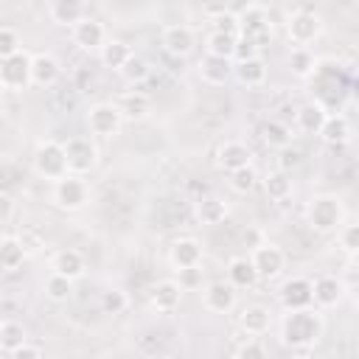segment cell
I'll return each mask as SVG.
<instances>
[{
	"label": "cell",
	"instance_id": "1",
	"mask_svg": "<svg viewBox=\"0 0 359 359\" xmlns=\"http://www.w3.org/2000/svg\"><path fill=\"white\" fill-rule=\"evenodd\" d=\"M325 334V317L317 306L306 309H289L278 323V339L283 348L292 351H309L314 348Z\"/></svg>",
	"mask_w": 359,
	"mask_h": 359
},
{
	"label": "cell",
	"instance_id": "2",
	"mask_svg": "<svg viewBox=\"0 0 359 359\" xmlns=\"http://www.w3.org/2000/svg\"><path fill=\"white\" fill-rule=\"evenodd\" d=\"M342 222H345V205H342V199L337 194H317V196L309 199V205H306V224L314 233L328 236Z\"/></svg>",
	"mask_w": 359,
	"mask_h": 359
},
{
	"label": "cell",
	"instance_id": "3",
	"mask_svg": "<svg viewBox=\"0 0 359 359\" xmlns=\"http://www.w3.org/2000/svg\"><path fill=\"white\" fill-rule=\"evenodd\" d=\"M90 196H93L90 182L79 174H65V177L53 180V185H50V202L65 213L84 210L90 205Z\"/></svg>",
	"mask_w": 359,
	"mask_h": 359
},
{
	"label": "cell",
	"instance_id": "4",
	"mask_svg": "<svg viewBox=\"0 0 359 359\" xmlns=\"http://www.w3.org/2000/svg\"><path fill=\"white\" fill-rule=\"evenodd\" d=\"M62 149H65L67 174L87 177L98 168V146H95L93 135H73V137L62 140Z\"/></svg>",
	"mask_w": 359,
	"mask_h": 359
},
{
	"label": "cell",
	"instance_id": "5",
	"mask_svg": "<svg viewBox=\"0 0 359 359\" xmlns=\"http://www.w3.org/2000/svg\"><path fill=\"white\" fill-rule=\"evenodd\" d=\"M286 36L292 45L300 48H311L320 36H323V17L309 11V8H297L286 17Z\"/></svg>",
	"mask_w": 359,
	"mask_h": 359
},
{
	"label": "cell",
	"instance_id": "6",
	"mask_svg": "<svg viewBox=\"0 0 359 359\" xmlns=\"http://www.w3.org/2000/svg\"><path fill=\"white\" fill-rule=\"evenodd\" d=\"M31 163H34V171H36V177H42V180H50V182L67 174L65 149H62V143H59V140H50V137L36 143Z\"/></svg>",
	"mask_w": 359,
	"mask_h": 359
},
{
	"label": "cell",
	"instance_id": "7",
	"mask_svg": "<svg viewBox=\"0 0 359 359\" xmlns=\"http://www.w3.org/2000/svg\"><path fill=\"white\" fill-rule=\"evenodd\" d=\"M121 126H123V115L115 101H98L87 109V129L93 137L109 140V137L121 135Z\"/></svg>",
	"mask_w": 359,
	"mask_h": 359
},
{
	"label": "cell",
	"instance_id": "8",
	"mask_svg": "<svg viewBox=\"0 0 359 359\" xmlns=\"http://www.w3.org/2000/svg\"><path fill=\"white\" fill-rule=\"evenodd\" d=\"M250 261H252V266H255V272H258V280H275V278H280V272L286 269V252H283V247L280 244H275V241H261V244H255L250 252Z\"/></svg>",
	"mask_w": 359,
	"mask_h": 359
},
{
	"label": "cell",
	"instance_id": "9",
	"mask_svg": "<svg viewBox=\"0 0 359 359\" xmlns=\"http://www.w3.org/2000/svg\"><path fill=\"white\" fill-rule=\"evenodd\" d=\"M182 303V286L177 283V278H163L157 280L149 294H146V306L154 311V314H174Z\"/></svg>",
	"mask_w": 359,
	"mask_h": 359
},
{
	"label": "cell",
	"instance_id": "10",
	"mask_svg": "<svg viewBox=\"0 0 359 359\" xmlns=\"http://www.w3.org/2000/svg\"><path fill=\"white\" fill-rule=\"evenodd\" d=\"M238 306V289L227 280H210L202 286V309L210 314H230Z\"/></svg>",
	"mask_w": 359,
	"mask_h": 359
},
{
	"label": "cell",
	"instance_id": "11",
	"mask_svg": "<svg viewBox=\"0 0 359 359\" xmlns=\"http://www.w3.org/2000/svg\"><path fill=\"white\" fill-rule=\"evenodd\" d=\"M160 45H163V50H165L168 56H174V59H185V56H191L194 48H196V34H194L191 25H185V22H174V25H165V28H163V34H160Z\"/></svg>",
	"mask_w": 359,
	"mask_h": 359
},
{
	"label": "cell",
	"instance_id": "12",
	"mask_svg": "<svg viewBox=\"0 0 359 359\" xmlns=\"http://www.w3.org/2000/svg\"><path fill=\"white\" fill-rule=\"evenodd\" d=\"M70 39H73V45L79 48V50H90V53H98V48L109 39L107 36V28H104V22L101 20H95V17H81L73 28H70Z\"/></svg>",
	"mask_w": 359,
	"mask_h": 359
},
{
	"label": "cell",
	"instance_id": "13",
	"mask_svg": "<svg viewBox=\"0 0 359 359\" xmlns=\"http://www.w3.org/2000/svg\"><path fill=\"white\" fill-rule=\"evenodd\" d=\"M205 261V247L199 238L194 236H180L171 241L168 247V264L174 269H185V266H199Z\"/></svg>",
	"mask_w": 359,
	"mask_h": 359
},
{
	"label": "cell",
	"instance_id": "14",
	"mask_svg": "<svg viewBox=\"0 0 359 359\" xmlns=\"http://www.w3.org/2000/svg\"><path fill=\"white\" fill-rule=\"evenodd\" d=\"M342 297H345V283L337 275H317V278H311V303L320 311L339 306Z\"/></svg>",
	"mask_w": 359,
	"mask_h": 359
},
{
	"label": "cell",
	"instance_id": "15",
	"mask_svg": "<svg viewBox=\"0 0 359 359\" xmlns=\"http://www.w3.org/2000/svg\"><path fill=\"white\" fill-rule=\"evenodd\" d=\"M0 79L8 90H17V93L31 87V56L25 50H20V53L3 59L0 62Z\"/></svg>",
	"mask_w": 359,
	"mask_h": 359
},
{
	"label": "cell",
	"instance_id": "16",
	"mask_svg": "<svg viewBox=\"0 0 359 359\" xmlns=\"http://www.w3.org/2000/svg\"><path fill=\"white\" fill-rule=\"evenodd\" d=\"M278 300H280L283 311L314 306V303H311V278H306V275H292V278H286V280L280 283Z\"/></svg>",
	"mask_w": 359,
	"mask_h": 359
},
{
	"label": "cell",
	"instance_id": "17",
	"mask_svg": "<svg viewBox=\"0 0 359 359\" xmlns=\"http://www.w3.org/2000/svg\"><path fill=\"white\" fill-rule=\"evenodd\" d=\"M252 157L255 154H252V149L244 140H224L216 149V168L224 171V174H230V171H236L241 165H250Z\"/></svg>",
	"mask_w": 359,
	"mask_h": 359
},
{
	"label": "cell",
	"instance_id": "18",
	"mask_svg": "<svg viewBox=\"0 0 359 359\" xmlns=\"http://www.w3.org/2000/svg\"><path fill=\"white\" fill-rule=\"evenodd\" d=\"M50 269L59 272V275H65V278H70V280H81L87 275V258L76 247H62V250L53 252Z\"/></svg>",
	"mask_w": 359,
	"mask_h": 359
},
{
	"label": "cell",
	"instance_id": "19",
	"mask_svg": "<svg viewBox=\"0 0 359 359\" xmlns=\"http://www.w3.org/2000/svg\"><path fill=\"white\" fill-rule=\"evenodd\" d=\"M62 76V65L50 50H39L31 56V84L34 87H53Z\"/></svg>",
	"mask_w": 359,
	"mask_h": 359
},
{
	"label": "cell",
	"instance_id": "20",
	"mask_svg": "<svg viewBox=\"0 0 359 359\" xmlns=\"http://www.w3.org/2000/svg\"><path fill=\"white\" fill-rule=\"evenodd\" d=\"M196 73L205 84L210 87H224L230 79H233V59H224V56H210L205 53L196 65Z\"/></svg>",
	"mask_w": 359,
	"mask_h": 359
},
{
	"label": "cell",
	"instance_id": "21",
	"mask_svg": "<svg viewBox=\"0 0 359 359\" xmlns=\"http://www.w3.org/2000/svg\"><path fill=\"white\" fill-rule=\"evenodd\" d=\"M194 216H196V222L202 227H216V224H222L230 216V202L222 199V196H216V194H208V196L196 199Z\"/></svg>",
	"mask_w": 359,
	"mask_h": 359
},
{
	"label": "cell",
	"instance_id": "22",
	"mask_svg": "<svg viewBox=\"0 0 359 359\" xmlns=\"http://www.w3.org/2000/svg\"><path fill=\"white\" fill-rule=\"evenodd\" d=\"M325 115H328V107L323 101H317V98L300 104L294 109V132H300V135H317L320 126H323V121H325Z\"/></svg>",
	"mask_w": 359,
	"mask_h": 359
},
{
	"label": "cell",
	"instance_id": "23",
	"mask_svg": "<svg viewBox=\"0 0 359 359\" xmlns=\"http://www.w3.org/2000/svg\"><path fill=\"white\" fill-rule=\"evenodd\" d=\"M238 328L250 337H264L269 328H272V311L261 303H250L241 309L238 314Z\"/></svg>",
	"mask_w": 359,
	"mask_h": 359
},
{
	"label": "cell",
	"instance_id": "24",
	"mask_svg": "<svg viewBox=\"0 0 359 359\" xmlns=\"http://www.w3.org/2000/svg\"><path fill=\"white\" fill-rule=\"evenodd\" d=\"M269 34V14L261 6H250L241 17H238V36H247L252 42L261 45V39Z\"/></svg>",
	"mask_w": 359,
	"mask_h": 359
},
{
	"label": "cell",
	"instance_id": "25",
	"mask_svg": "<svg viewBox=\"0 0 359 359\" xmlns=\"http://www.w3.org/2000/svg\"><path fill=\"white\" fill-rule=\"evenodd\" d=\"M266 76H269V70H266V62L261 56H252V59H244V62H233V79L238 84L250 87V90L264 87Z\"/></svg>",
	"mask_w": 359,
	"mask_h": 359
},
{
	"label": "cell",
	"instance_id": "26",
	"mask_svg": "<svg viewBox=\"0 0 359 359\" xmlns=\"http://www.w3.org/2000/svg\"><path fill=\"white\" fill-rule=\"evenodd\" d=\"M317 135H320V137H323V143H328V146H342V143H348V140H351L353 126H351V121H348V115H345V112H328Z\"/></svg>",
	"mask_w": 359,
	"mask_h": 359
},
{
	"label": "cell",
	"instance_id": "27",
	"mask_svg": "<svg viewBox=\"0 0 359 359\" xmlns=\"http://www.w3.org/2000/svg\"><path fill=\"white\" fill-rule=\"evenodd\" d=\"M224 275H227L224 280H227L230 286H236V289H252V286L258 283V272H255L250 255H233V258L227 261Z\"/></svg>",
	"mask_w": 359,
	"mask_h": 359
},
{
	"label": "cell",
	"instance_id": "28",
	"mask_svg": "<svg viewBox=\"0 0 359 359\" xmlns=\"http://www.w3.org/2000/svg\"><path fill=\"white\" fill-rule=\"evenodd\" d=\"M115 104H118L123 121H143L151 112V98L146 93H140V90H129V93L118 95Z\"/></svg>",
	"mask_w": 359,
	"mask_h": 359
},
{
	"label": "cell",
	"instance_id": "29",
	"mask_svg": "<svg viewBox=\"0 0 359 359\" xmlns=\"http://www.w3.org/2000/svg\"><path fill=\"white\" fill-rule=\"evenodd\" d=\"M258 182L264 185V194L272 199V202H286L294 191L292 185V174L289 171H280V168H272L266 171L264 177H258Z\"/></svg>",
	"mask_w": 359,
	"mask_h": 359
},
{
	"label": "cell",
	"instance_id": "30",
	"mask_svg": "<svg viewBox=\"0 0 359 359\" xmlns=\"http://www.w3.org/2000/svg\"><path fill=\"white\" fill-rule=\"evenodd\" d=\"M48 17L56 25L73 28L84 17V0H48Z\"/></svg>",
	"mask_w": 359,
	"mask_h": 359
},
{
	"label": "cell",
	"instance_id": "31",
	"mask_svg": "<svg viewBox=\"0 0 359 359\" xmlns=\"http://www.w3.org/2000/svg\"><path fill=\"white\" fill-rule=\"evenodd\" d=\"M28 258V247L22 238L17 236H6L0 238V269L3 272H17Z\"/></svg>",
	"mask_w": 359,
	"mask_h": 359
},
{
	"label": "cell",
	"instance_id": "32",
	"mask_svg": "<svg viewBox=\"0 0 359 359\" xmlns=\"http://www.w3.org/2000/svg\"><path fill=\"white\" fill-rule=\"evenodd\" d=\"M132 53H135V50H132L123 39H107V42L98 48V59H101V65L109 67V70H115V73L123 67V62H126Z\"/></svg>",
	"mask_w": 359,
	"mask_h": 359
},
{
	"label": "cell",
	"instance_id": "33",
	"mask_svg": "<svg viewBox=\"0 0 359 359\" xmlns=\"http://www.w3.org/2000/svg\"><path fill=\"white\" fill-rule=\"evenodd\" d=\"M317 65H320V59L314 56L311 48L292 45V50H289V70H292V76H297V79H311L314 70H317Z\"/></svg>",
	"mask_w": 359,
	"mask_h": 359
},
{
	"label": "cell",
	"instance_id": "34",
	"mask_svg": "<svg viewBox=\"0 0 359 359\" xmlns=\"http://www.w3.org/2000/svg\"><path fill=\"white\" fill-rule=\"evenodd\" d=\"M73 283L76 280H70V278H65V275H59V272L50 269V275L42 280V294L50 303H67L73 297Z\"/></svg>",
	"mask_w": 359,
	"mask_h": 359
},
{
	"label": "cell",
	"instance_id": "35",
	"mask_svg": "<svg viewBox=\"0 0 359 359\" xmlns=\"http://www.w3.org/2000/svg\"><path fill=\"white\" fill-rule=\"evenodd\" d=\"M25 339H31V337H28V328H25L22 323H17V320H3V325H0V353L11 356Z\"/></svg>",
	"mask_w": 359,
	"mask_h": 359
},
{
	"label": "cell",
	"instance_id": "36",
	"mask_svg": "<svg viewBox=\"0 0 359 359\" xmlns=\"http://www.w3.org/2000/svg\"><path fill=\"white\" fill-rule=\"evenodd\" d=\"M236 39L238 34H227V31H210L205 36V53L210 56H224V59H233V48H236Z\"/></svg>",
	"mask_w": 359,
	"mask_h": 359
},
{
	"label": "cell",
	"instance_id": "37",
	"mask_svg": "<svg viewBox=\"0 0 359 359\" xmlns=\"http://www.w3.org/2000/svg\"><path fill=\"white\" fill-rule=\"evenodd\" d=\"M118 76H121L129 87H137V84H143V81L151 76V67H149V62H146L143 56L132 53V56L123 62V67L118 70Z\"/></svg>",
	"mask_w": 359,
	"mask_h": 359
},
{
	"label": "cell",
	"instance_id": "38",
	"mask_svg": "<svg viewBox=\"0 0 359 359\" xmlns=\"http://www.w3.org/2000/svg\"><path fill=\"white\" fill-rule=\"evenodd\" d=\"M292 137H294V129H292L289 123H283V121H278V118H269V121L264 123V143H266L269 149H283V146L292 143Z\"/></svg>",
	"mask_w": 359,
	"mask_h": 359
},
{
	"label": "cell",
	"instance_id": "39",
	"mask_svg": "<svg viewBox=\"0 0 359 359\" xmlns=\"http://www.w3.org/2000/svg\"><path fill=\"white\" fill-rule=\"evenodd\" d=\"M227 185H230L233 194H241V196L252 194L255 185H258V171H255V165L250 163V165H241V168L230 171V174H227Z\"/></svg>",
	"mask_w": 359,
	"mask_h": 359
},
{
	"label": "cell",
	"instance_id": "40",
	"mask_svg": "<svg viewBox=\"0 0 359 359\" xmlns=\"http://www.w3.org/2000/svg\"><path fill=\"white\" fill-rule=\"evenodd\" d=\"M334 233H337V247L348 258H356V252H359V224L356 222H342Z\"/></svg>",
	"mask_w": 359,
	"mask_h": 359
},
{
	"label": "cell",
	"instance_id": "41",
	"mask_svg": "<svg viewBox=\"0 0 359 359\" xmlns=\"http://www.w3.org/2000/svg\"><path fill=\"white\" fill-rule=\"evenodd\" d=\"M233 356H238V359H264L266 356V345L261 342V337H250L247 334L244 342L233 348Z\"/></svg>",
	"mask_w": 359,
	"mask_h": 359
},
{
	"label": "cell",
	"instance_id": "42",
	"mask_svg": "<svg viewBox=\"0 0 359 359\" xmlns=\"http://www.w3.org/2000/svg\"><path fill=\"white\" fill-rule=\"evenodd\" d=\"M20 50H22L20 34L11 25H0V62L8 59V56H14V53H20Z\"/></svg>",
	"mask_w": 359,
	"mask_h": 359
},
{
	"label": "cell",
	"instance_id": "43",
	"mask_svg": "<svg viewBox=\"0 0 359 359\" xmlns=\"http://www.w3.org/2000/svg\"><path fill=\"white\" fill-rule=\"evenodd\" d=\"M129 306V297H126V292L123 289H107V292H101V309L107 311V314H121L123 309Z\"/></svg>",
	"mask_w": 359,
	"mask_h": 359
},
{
	"label": "cell",
	"instance_id": "44",
	"mask_svg": "<svg viewBox=\"0 0 359 359\" xmlns=\"http://www.w3.org/2000/svg\"><path fill=\"white\" fill-rule=\"evenodd\" d=\"M303 163V151L297 149V146H283V149H278V160H275V168H280V171H294L297 165Z\"/></svg>",
	"mask_w": 359,
	"mask_h": 359
},
{
	"label": "cell",
	"instance_id": "45",
	"mask_svg": "<svg viewBox=\"0 0 359 359\" xmlns=\"http://www.w3.org/2000/svg\"><path fill=\"white\" fill-rule=\"evenodd\" d=\"M202 264L199 266H185V269H177V283L182 286V292H194V289H202Z\"/></svg>",
	"mask_w": 359,
	"mask_h": 359
},
{
	"label": "cell",
	"instance_id": "46",
	"mask_svg": "<svg viewBox=\"0 0 359 359\" xmlns=\"http://www.w3.org/2000/svg\"><path fill=\"white\" fill-rule=\"evenodd\" d=\"M252 56H261V45L247 39V36H238L236 48H233V62H244V59H252Z\"/></svg>",
	"mask_w": 359,
	"mask_h": 359
},
{
	"label": "cell",
	"instance_id": "47",
	"mask_svg": "<svg viewBox=\"0 0 359 359\" xmlns=\"http://www.w3.org/2000/svg\"><path fill=\"white\" fill-rule=\"evenodd\" d=\"M42 353H45V351H42V345H34L31 339H25V342L11 353V356H14V359H36V356H42Z\"/></svg>",
	"mask_w": 359,
	"mask_h": 359
},
{
	"label": "cell",
	"instance_id": "48",
	"mask_svg": "<svg viewBox=\"0 0 359 359\" xmlns=\"http://www.w3.org/2000/svg\"><path fill=\"white\" fill-rule=\"evenodd\" d=\"M11 216H14V199H11V194L0 191V224L11 222Z\"/></svg>",
	"mask_w": 359,
	"mask_h": 359
},
{
	"label": "cell",
	"instance_id": "49",
	"mask_svg": "<svg viewBox=\"0 0 359 359\" xmlns=\"http://www.w3.org/2000/svg\"><path fill=\"white\" fill-rule=\"evenodd\" d=\"M250 6H255V3H252V0H227V3H224V11L233 14V17H241Z\"/></svg>",
	"mask_w": 359,
	"mask_h": 359
},
{
	"label": "cell",
	"instance_id": "50",
	"mask_svg": "<svg viewBox=\"0 0 359 359\" xmlns=\"http://www.w3.org/2000/svg\"><path fill=\"white\" fill-rule=\"evenodd\" d=\"M261 241H264L261 230H244V233H241V244H244V247H250V250H252L255 244H261Z\"/></svg>",
	"mask_w": 359,
	"mask_h": 359
},
{
	"label": "cell",
	"instance_id": "51",
	"mask_svg": "<svg viewBox=\"0 0 359 359\" xmlns=\"http://www.w3.org/2000/svg\"><path fill=\"white\" fill-rule=\"evenodd\" d=\"M224 3H227V0H205L202 8H205L208 17H216V14H224Z\"/></svg>",
	"mask_w": 359,
	"mask_h": 359
},
{
	"label": "cell",
	"instance_id": "52",
	"mask_svg": "<svg viewBox=\"0 0 359 359\" xmlns=\"http://www.w3.org/2000/svg\"><path fill=\"white\" fill-rule=\"evenodd\" d=\"M6 95H8V87H6V84H3V79H0V104L6 101Z\"/></svg>",
	"mask_w": 359,
	"mask_h": 359
},
{
	"label": "cell",
	"instance_id": "53",
	"mask_svg": "<svg viewBox=\"0 0 359 359\" xmlns=\"http://www.w3.org/2000/svg\"><path fill=\"white\" fill-rule=\"evenodd\" d=\"M0 325H3V317H0Z\"/></svg>",
	"mask_w": 359,
	"mask_h": 359
}]
</instances>
